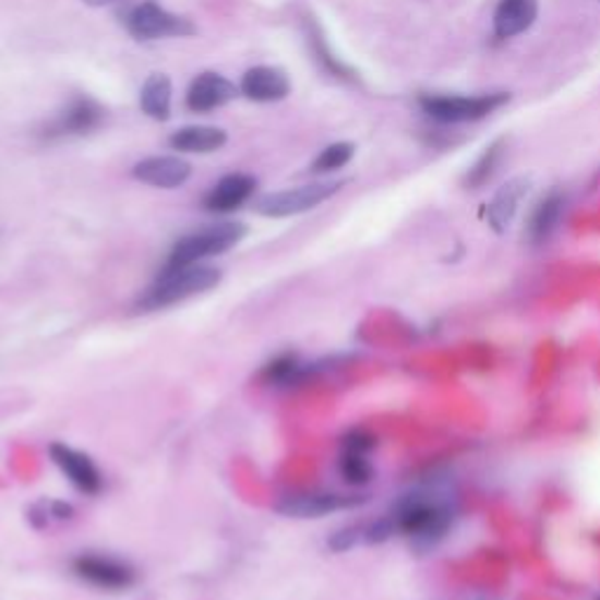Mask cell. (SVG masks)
<instances>
[{"label": "cell", "instance_id": "1", "mask_svg": "<svg viewBox=\"0 0 600 600\" xmlns=\"http://www.w3.org/2000/svg\"><path fill=\"white\" fill-rule=\"evenodd\" d=\"M392 520L399 535H406L416 551H430L451 530L455 500L441 491H413L401 495L392 507Z\"/></svg>", "mask_w": 600, "mask_h": 600}, {"label": "cell", "instance_id": "2", "mask_svg": "<svg viewBox=\"0 0 600 600\" xmlns=\"http://www.w3.org/2000/svg\"><path fill=\"white\" fill-rule=\"evenodd\" d=\"M220 281V271L212 265L195 263L183 267H165L157 275V279L146 289V293L136 300V310L153 312L169 305L183 303V300L193 298L214 289Z\"/></svg>", "mask_w": 600, "mask_h": 600}, {"label": "cell", "instance_id": "3", "mask_svg": "<svg viewBox=\"0 0 600 600\" xmlns=\"http://www.w3.org/2000/svg\"><path fill=\"white\" fill-rule=\"evenodd\" d=\"M244 237H247V226L237 224V220H224V224L200 228L191 235L181 237V240L171 247L165 267L195 265V263H202L204 259L220 256L232 247L240 244Z\"/></svg>", "mask_w": 600, "mask_h": 600}, {"label": "cell", "instance_id": "4", "mask_svg": "<svg viewBox=\"0 0 600 600\" xmlns=\"http://www.w3.org/2000/svg\"><path fill=\"white\" fill-rule=\"evenodd\" d=\"M509 101L507 92L491 94H422V113L441 124H460L483 120Z\"/></svg>", "mask_w": 600, "mask_h": 600}, {"label": "cell", "instance_id": "5", "mask_svg": "<svg viewBox=\"0 0 600 600\" xmlns=\"http://www.w3.org/2000/svg\"><path fill=\"white\" fill-rule=\"evenodd\" d=\"M124 26L136 40H160V38H188L197 34V26L165 10L155 0H144L130 10L124 17Z\"/></svg>", "mask_w": 600, "mask_h": 600}, {"label": "cell", "instance_id": "6", "mask_svg": "<svg viewBox=\"0 0 600 600\" xmlns=\"http://www.w3.org/2000/svg\"><path fill=\"white\" fill-rule=\"evenodd\" d=\"M343 185L345 181H322V183H308V185L289 188V191L263 195L256 202V212L267 218H287V216L303 214L334 197Z\"/></svg>", "mask_w": 600, "mask_h": 600}, {"label": "cell", "instance_id": "7", "mask_svg": "<svg viewBox=\"0 0 600 600\" xmlns=\"http://www.w3.org/2000/svg\"><path fill=\"white\" fill-rule=\"evenodd\" d=\"M71 567L77 579H83L92 584V587L104 591H124L136 581V573L130 563H124L116 556L94 554V551L75 556Z\"/></svg>", "mask_w": 600, "mask_h": 600}, {"label": "cell", "instance_id": "8", "mask_svg": "<svg viewBox=\"0 0 600 600\" xmlns=\"http://www.w3.org/2000/svg\"><path fill=\"white\" fill-rule=\"evenodd\" d=\"M364 495H343V493H303L289 495L277 504V512L289 518H320L343 509H355L367 504Z\"/></svg>", "mask_w": 600, "mask_h": 600}, {"label": "cell", "instance_id": "9", "mask_svg": "<svg viewBox=\"0 0 600 600\" xmlns=\"http://www.w3.org/2000/svg\"><path fill=\"white\" fill-rule=\"evenodd\" d=\"M50 457L57 465V469L64 473V477L71 481L75 491H81L85 495H97L104 488V477L99 467L94 465L89 455L75 451L67 444H52L50 446Z\"/></svg>", "mask_w": 600, "mask_h": 600}, {"label": "cell", "instance_id": "10", "mask_svg": "<svg viewBox=\"0 0 600 600\" xmlns=\"http://www.w3.org/2000/svg\"><path fill=\"white\" fill-rule=\"evenodd\" d=\"M193 167L188 160L179 155H153L146 157L134 165L132 177L141 183L153 185V188H165V191H171V188L183 185L188 179H191Z\"/></svg>", "mask_w": 600, "mask_h": 600}, {"label": "cell", "instance_id": "11", "mask_svg": "<svg viewBox=\"0 0 600 600\" xmlns=\"http://www.w3.org/2000/svg\"><path fill=\"white\" fill-rule=\"evenodd\" d=\"M106 110L89 97H75L47 128V136H83L99 128Z\"/></svg>", "mask_w": 600, "mask_h": 600}, {"label": "cell", "instance_id": "12", "mask_svg": "<svg viewBox=\"0 0 600 600\" xmlns=\"http://www.w3.org/2000/svg\"><path fill=\"white\" fill-rule=\"evenodd\" d=\"M237 97V87L224 77L220 73H200L195 81L188 87L185 94V106L193 110V113H209L220 106L230 104Z\"/></svg>", "mask_w": 600, "mask_h": 600}, {"label": "cell", "instance_id": "13", "mask_svg": "<svg viewBox=\"0 0 600 600\" xmlns=\"http://www.w3.org/2000/svg\"><path fill=\"white\" fill-rule=\"evenodd\" d=\"M240 92L247 99L259 101V104L281 101L289 97L291 81H289V75L277 67H254L242 75Z\"/></svg>", "mask_w": 600, "mask_h": 600}, {"label": "cell", "instance_id": "14", "mask_svg": "<svg viewBox=\"0 0 600 600\" xmlns=\"http://www.w3.org/2000/svg\"><path fill=\"white\" fill-rule=\"evenodd\" d=\"M256 191V179L251 173H228V177L220 179L212 191L204 197V209L212 214H230L240 209L242 204L254 195Z\"/></svg>", "mask_w": 600, "mask_h": 600}, {"label": "cell", "instance_id": "15", "mask_svg": "<svg viewBox=\"0 0 600 600\" xmlns=\"http://www.w3.org/2000/svg\"><path fill=\"white\" fill-rule=\"evenodd\" d=\"M565 212V197L559 191L547 193L540 202L535 204L528 224H526V237L530 244H544L551 235L556 232L561 218Z\"/></svg>", "mask_w": 600, "mask_h": 600}, {"label": "cell", "instance_id": "16", "mask_svg": "<svg viewBox=\"0 0 600 600\" xmlns=\"http://www.w3.org/2000/svg\"><path fill=\"white\" fill-rule=\"evenodd\" d=\"M537 20V0H500L493 14L497 38H514L526 34Z\"/></svg>", "mask_w": 600, "mask_h": 600}, {"label": "cell", "instance_id": "17", "mask_svg": "<svg viewBox=\"0 0 600 600\" xmlns=\"http://www.w3.org/2000/svg\"><path fill=\"white\" fill-rule=\"evenodd\" d=\"M528 193V181L526 179H512L509 183H504L500 191L495 193L493 202L488 204V224L495 232L509 230L514 224V218L518 214L520 202H524Z\"/></svg>", "mask_w": 600, "mask_h": 600}, {"label": "cell", "instance_id": "18", "mask_svg": "<svg viewBox=\"0 0 600 600\" xmlns=\"http://www.w3.org/2000/svg\"><path fill=\"white\" fill-rule=\"evenodd\" d=\"M228 144V134L220 128H209V124H191L181 128L169 136V146L179 153H214Z\"/></svg>", "mask_w": 600, "mask_h": 600}, {"label": "cell", "instance_id": "19", "mask_svg": "<svg viewBox=\"0 0 600 600\" xmlns=\"http://www.w3.org/2000/svg\"><path fill=\"white\" fill-rule=\"evenodd\" d=\"M141 110L153 120H169L171 116V81L165 73H153L146 77L139 97Z\"/></svg>", "mask_w": 600, "mask_h": 600}, {"label": "cell", "instance_id": "20", "mask_svg": "<svg viewBox=\"0 0 600 600\" xmlns=\"http://www.w3.org/2000/svg\"><path fill=\"white\" fill-rule=\"evenodd\" d=\"M310 373L308 364L298 359L293 352H281L273 357L261 371V377L265 385H275V387H289L303 381V377Z\"/></svg>", "mask_w": 600, "mask_h": 600}, {"label": "cell", "instance_id": "21", "mask_svg": "<svg viewBox=\"0 0 600 600\" xmlns=\"http://www.w3.org/2000/svg\"><path fill=\"white\" fill-rule=\"evenodd\" d=\"M305 31H308V45H310V50L314 55V59L320 61L322 69L328 73V75H334V77H340V81H355V71L343 64V61L331 52V47L326 45L324 40V34H322V28L320 24L314 22L312 17L305 20Z\"/></svg>", "mask_w": 600, "mask_h": 600}, {"label": "cell", "instance_id": "22", "mask_svg": "<svg viewBox=\"0 0 600 600\" xmlns=\"http://www.w3.org/2000/svg\"><path fill=\"white\" fill-rule=\"evenodd\" d=\"M502 157H504V141H495V144H491L479 155V160L473 163L465 173V185L469 191H479V188H483L495 177Z\"/></svg>", "mask_w": 600, "mask_h": 600}, {"label": "cell", "instance_id": "23", "mask_svg": "<svg viewBox=\"0 0 600 600\" xmlns=\"http://www.w3.org/2000/svg\"><path fill=\"white\" fill-rule=\"evenodd\" d=\"M338 471L347 485H367L373 479V465L369 460V455H359V453L340 451Z\"/></svg>", "mask_w": 600, "mask_h": 600}, {"label": "cell", "instance_id": "24", "mask_svg": "<svg viewBox=\"0 0 600 600\" xmlns=\"http://www.w3.org/2000/svg\"><path fill=\"white\" fill-rule=\"evenodd\" d=\"M355 157V144H347V141H340V144H331L326 146L317 160L312 163L314 173H326V171H336L343 169L347 163Z\"/></svg>", "mask_w": 600, "mask_h": 600}, {"label": "cell", "instance_id": "25", "mask_svg": "<svg viewBox=\"0 0 600 600\" xmlns=\"http://www.w3.org/2000/svg\"><path fill=\"white\" fill-rule=\"evenodd\" d=\"M357 544H364V526H347V528L331 535V540H328V549L336 551V554L350 551Z\"/></svg>", "mask_w": 600, "mask_h": 600}, {"label": "cell", "instance_id": "26", "mask_svg": "<svg viewBox=\"0 0 600 600\" xmlns=\"http://www.w3.org/2000/svg\"><path fill=\"white\" fill-rule=\"evenodd\" d=\"M375 448V436L367 430H350L343 441H340V451L343 453H359V455H369Z\"/></svg>", "mask_w": 600, "mask_h": 600}, {"label": "cell", "instance_id": "27", "mask_svg": "<svg viewBox=\"0 0 600 600\" xmlns=\"http://www.w3.org/2000/svg\"><path fill=\"white\" fill-rule=\"evenodd\" d=\"M392 535H397V526H394L392 516L377 518L373 524L364 526V544H383Z\"/></svg>", "mask_w": 600, "mask_h": 600}, {"label": "cell", "instance_id": "28", "mask_svg": "<svg viewBox=\"0 0 600 600\" xmlns=\"http://www.w3.org/2000/svg\"><path fill=\"white\" fill-rule=\"evenodd\" d=\"M50 514L55 518H59V520H69L73 516V507H71V504H67V502H52L50 504Z\"/></svg>", "mask_w": 600, "mask_h": 600}, {"label": "cell", "instance_id": "29", "mask_svg": "<svg viewBox=\"0 0 600 600\" xmlns=\"http://www.w3.org/2000/svg\"><path fill=\"white\" fill-rule=\"evenodd\" d=\"M83 3H87V5H92V8H106V5L122 3V0H83Z\"/></svg>", "mask_w": 600, "mask_h": 600}, {"label": "cell", "instance_id": "30", "mask_svg": "<svg viewBox=\"0 0 600 600\" xmlns=\"http://www.w3.org/2000/svg\"><path fill=\"white\" fill-rule=\"evenodd\" d=\"M598 600H600V598H598Z\"/></svg>", "mask_w": 600, "mask_h": 600}]
</instances>
